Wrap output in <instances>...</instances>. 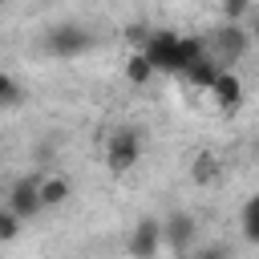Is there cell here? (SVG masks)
I'll return each mask as SVG.
<instances>
[{
	"instance_id": "obj_1",
	"label": "cell",
	"mask_w": 259,
	"mask_h": 259,
	"mask_svg": "<svg viewBox=\"0 0 259 259\" xmlns=\"http://www.w3.org/2000/svg\"><path fill=\"white\" fill-rule=\"evenodd\" d=\"M146 61L154 65V73H182L190 61H198L206 53V45L198 36H178V32H154L146 40Z\"/></svg>"
},
{
	"instance_id": "obj_2",
	"label": "cell",
	"mask_w": 259,
	"mask_h": 259,
	"mask_svg": "<svg viewBox=\"0 0 259 259\" xmlns=\"http://www.w3.org/2000/svg\"><path fill=\"white\" fill-rule=\"evenodd\" d=\"M142 162V130L138 125H117L105 134V166L113 174H125Z\"/></svg>"
},
{
	"instance_id": "obj_3",
	"label": "cell",
	"mask_w": 259,
	"mask_h": 259,
	"mask_svg": "<svg viewBox=\"0 0 259 259\" xmlns=\"http://www.w3.org/2000/svg\"><path fill=\"white\" fill-rule=\"evenodd\" d=\"M158 223H162V247H170V251H178V255H186V251L194 247L198 223H194L190 210H170V214L158 219Z\"/></svg>"
},
{
	"instance_id": "obj_4",
	"label": "cell",
	"mask_w": 259,
	"mask_h": 259,
	"mask_svg": "<svg viewBox=\"0 0 259 259\" xmlns=\"http://www.w3.org/2000/svg\"><path fill=\"white\" fill-rule=\"evenodd\" d=\"M125 251H130V259H154L162 251V223L158 219H138L130 227Z\"/></svg>"
},
{
	"instance_id": "obj_5",
	"label": "cell",
	"mask_w": 259,
	"mask_h": 259,
	"mask_svg": "<svg viewBox=\"0 0 259 259\" xmlns=\"http://www.w3.org/2000/svg\"><path fill=\"white\" fill-rule=\"evenodd\" d=\"M89 45H93V36L77 24H61V28L45 32V53H53V57H81Z\"/></svg>"
},
{
	"instance_id": "obj_6",
	"label": "cell",
	"mask_w": 259,
	"mask_h": 259,
	"mask_svg": "<svg viewBox=\"0 0 259 259\" xmlns=\"http://www.w3.org/2000/svg\"><path fill=\"white\" fill-rule=\"evenodd\" d=\"M69 198H73V178L69 174L53 170V174H40L36 178V202H40V210H57Z\"/></svg>"
},
{
	"instance_id": "obj_7",
	"label": "cell",
	"mask_w": 259,
	"mask_h": 259,
	"mask_svg": "<svg viewBox=\"0 0 259 259\" xmlns=\"http://www.w3.org/2000/svg\"><path fill=\"white\" fill-rule=\"evenodd\" d=\"M20 223H28V219H36L40 214V202H36V178L32 174H24V178H16L12 186H8V202H4Z\"/></svg>"
},
{
	"instance_id": "obj_8",
	"label": "cell",
	"mask_w": 259,
	"mask_h": 259,
	"mask_svg": "<svg viewBox=\"0 0 259 259\" xmlns=\"http://www.w3.org/2000/svg\"><path fill=\"white\" fill-rule=\"evenodd\" d=\"M210 93H214V101H219V109H239L243 105V77L235 73V69H223L219 77H214V85H210Z\"/></svg>"
},
{
	"instance_id": "obj_9",
	"label": "cell",
	"mask_w": 259,
	"mask_h": 259,
	"mask_svg": "<svg viewBox=\"0 0 259 259\" xmlns=\"http://www.w3.org/2000/svg\"><path fill=\"white\" fill-rule=\"evenodd\" d=\"M247 49H251V36H247L239 24L219 28V53H223V57H219V65H223V69H231V65H235V61H239Z\"/></svg>"
},
{
	"instance_id": "obj_10",
	"label": "cell",
	"mask_w": 259,
	"mask_h": 259,
	"mask_svg": "<svg viewBox=\"0 0 259 259\" xmlns=\"http://www.w3.org/2000/svg\"><path fill=\"white\" fill-rule=\"evenodd\" d=\"M182 73H186V81H190L194 89H206V93H210V85H214V77L223 73V65H219L214 57H206V53H202V57H198V61H190Z\"/></svg>"
},
{
	"instance_id": "obj_11",
	"label": "cell",
	"mask_w": 259,
	"mask_h": 259,
	"mask_svg": "<svg viewBox=\"0 0 259 259\" xmlns=\"http://www.w3.org/2000/svg\"><path fill=\"white\" fill-rule=\"evenodd\" d=\"M219 174H223V166H219V158L210 150H198L190 158V182L194 186H210V182H219Z\"/></svg>"
},
{
	"instance_id": "obj_12",
	"label": "cell",
	"mask_w": 259,
	"mask_h": 259,
	"mask_svg": "<svg viewBox=\"0 0 259 259\" xmlns=\"http://www.w3.org/2000/svg\"><path fill=\"white\" fill-rule=\"evenodd\" d=\"M125 81H130V85H150V81H154V65L146 61L142 49L125 57Z\"/></svg>"
},
{
	"instance_id": "obj_13",
	"label": "cell",
	"mask_w": 259,
	"mask_h": 259,
	"mask_svg": "<svg viewBox=\"0 0 259 259\" xmlns=\"http://www.w3.org/2000/svg\"><path fill=\"white\" fill-rule=\"evenodd\" d=\"M239 231H243V239L255 247L259 243V198L251 194L247 202H243V210H239Z\"/></svg>"
},
{
	"instance_id": "obj_14",
	"label": "cell",
	"mask_w": 259,
	"mask_h": 259,
	"mask_svg": "<svg viewBox=\"0 0 259 259\" xmlns=\"http://www.w3.org/2000/svg\"><path fill=\"white\" fill-rule=\"evenodd\" d=\"M24 97V89H20V81L8 73V69H0V105H16Z\"/></svg>"
},
{
	"instance_id": "obj_15",
	"label": "cell",
	"mask_w": 259,
	"mask_h": 259,
	"mask_svg": "<svg viewBox=\"0 0 259 259\" xmlns=\"http://www.w3.org/2000/svg\"><path fill=\"white\" fill-rule=\"evenodd\" d=\"M20 231H24V223H20V219H16L8 206H0V243H12Z\"/></svg>"
},
{
	"instance_id": "obj_16",
	"label": "cell",
	"mask_w": 259,
	"mask_h": 259,
	"mask_svg": "<svg viewBox=\"0 0 259 259\" xmlns=\"http://www.w3.org/2000/svg\"><path fill=\"white\" fill-rule=\"evenodd\" d=\"M194 259H227V251L219 243H210V247H194Z\"/></svg>"
}]
</instances>
